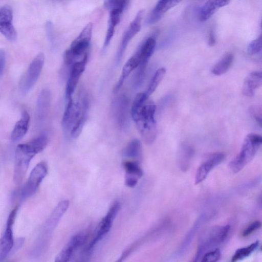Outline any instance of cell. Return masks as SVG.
<instances>
[{
	"label": "cell",
	"mask_w": 262,
	"mask_h": 262,
	"mask_svg": "<svg viewBox=\"0 0 262 262\" xmlns=\"http://www.w3.org/2000/svg\"><path fill=\"white\" fill-rule=\"evenodd\" d=\"M148 99L145 93H138L133 103L131 115L143 140L150 145L154 142L157 135L155 118L156 106Z\"/></svg>",
	"instance_id": "cell-1"
},
{
	"label": "cell",
	"mask_w": 262,
	"mask_h": 262,
	"mask_svg": "<svg viewBox=\"0 0 262 262\" xmlns=\"http://www.w3.org/2000/svg\"><path fill=\"white\" fill-rule=\"evenodd\" d=\"M48 142L47 136L41 135L28 143L17 145L15 152L13 171V180L16 184L22 181L32 159L44 149Z\"/></svg>",
	"instance_id": "cell-2"
},
{
	"label": "cell",
	"mask_w": 262,
	"mask_h": 262,
	"mask_svg": "<svg viewBox=\"0 0 262 262\" xmlns=\"http://www.w3.org/2000/svg\"><path fill=\"white\" fill-rule=\"evenodd\" d=\"M261 143V136L254 133L247 135L244 140L239 152L229 163L230 169L235 173L242 170L253 159Z\"/></svg>",
	"instance_id": "cell-3"
},
{
	"label": "cell",
	"mask_w": 262,
	"mask_h": 262,
	"mask_svg": "<svg viewBox=\"0 0 262 262\" xmlns=\"http://www.w3.org/2000/svg\"><path fill=\"white\" fill-rule=\"evenodd\" d=\"M92 24L88 23L71 43L63 56L64 63L72 65L88 55L92 34Z\"/></svg>",
	"instance_id": "cell-4"
},
{
	"label": "cell",
	"mask_w": 262,
	"mask_h": 262,
	"mask_svg": "<svg viewBox=\"0 0 262 262\" xmlns=\"http://www.w3.org/2000/svg\"><path fill=\"white\" fill-rule=\"evenodd\" d=\"M230 229V226L227 225L215 226L206 230L200 237L195 260L201 256L205 251L213 248L223 243L228 236Z\"/></svg>",
	"instance_id": "cell-5"
},
{
	"label": "cell",
	"mask_w": 262,
	"mask_h": 262,
	"mask_svg": "<svg viewBox=\"0 0 262 262\" xmlns=\"http://www.w3.org/2000/svg\"><path fill=\"white\" fill-rule=\"evenodd\" d=\"M44 62L45 55L42 52L39 53L32 60L19 83L22 93H27L34 85L41 72Z\"/></svg>",
	"instance_id": "cell-6"
},
{
	"label": "cell",
	"mask_w": 262,
	"mask_h": 262,
	"mask_svg": "<svg viewBox=\"0 0 262 262\" xmlns=\"http://www.w3.org/2000/svg\"><path fill=\"white\" fill-rule=\"evenodd\" d=\"M88 109V102L86 98H83L82 104L73 101L72 98L69 100L62 119L64 130L67 132H71L73 127L83 113L87 112Z\"/></svg>",
	"instance_id": "cell-7"
},
{
	"label": "cell",
	"mask_w": 262,
	"mask_h": 262,
	"mask_svg": "<svg viewBox=\"0 0 262 262\" xmlns=\"http://www.w3.org/2000/svg\"><path fill=\"white\" fill-rule=\"evenodd\" d=\"M48 173V165L45 162L38 163L32 169L29 179L21 191V197L27 199L33 195Z\"/></svg>",
	"instance_id": "cell-8"
},
{
	"label": "cell",
	"mask_w": 262,
	"mask_h": 262,
	"mask_svg": "<svg viewBox=\"0 0 262 262\" xmlns=\"http://www.w3.org/2000/svg\"><path fill=\"white\" fill-rule=\"evenodd\" d=\"M69 206V202L68 200H63L59 203L54 209L41 230L40 235L39 237V241L37 242L38 244H40L39 246H40L41 244H46L49 237L61 216L67 211Z\"/></svg>",
	"instance_id": "cell-9"
},
{
	"label": "cell",
	"mask_w": 262,
	"mask_h": 262,
	"mask_svg": "<svg viewBox=\"0 0 262 262\" xmlns=\"http://www.w3.org/2000/svg\"><path fill=\"white\" fill-rule=\"evenodd\" d=\"M120 208V204L118 202H115L112 205L105 216L100 222L95 236L88 248V251L91 250L95 245L110 231L112 226L113 220L119 211Z\"/></svg>",
	"instance_id": "cell-10"
},
{
	"label": "cell",
	"mask_w": 262,
	"mask_h": 262,
	"mask_svg": "<svg viewBox=\"0 0 262 262\" xmlns=\"http://www.w3.org/2000/svg\"><path fill=\"white\" fill-rule=\"evenodd\" d=\"M113 116L120 129H125L129 123V102L126 96L121 94L116 97L112 104Z\"/></svg>",
	"instance_id": "cell-11"
},
{
	"label": "cell",
	"mask_w": 262,
	"mask_h": 262,
	"mask_svg": "<svg viewBox=\"0 0 262 262\" xmlns=\"http://www.w3.org/2000/svg\"><path fill=\"white\" fill-rule=\"evenodd\" d=\"M18 207L10 212L4 233L0 238V261L4 260L12 250L14 246L13 226L16 217Z\"/></svg>",
	"instance_id": "cell-12"
},
{
	"label": "cell",
	"mask_w": 262,
	"mask_h": 262,
	"mask_svg": "<svg viewBox=\"0 0 262 262\" xmlns=\"http://www.w3.org/2000/svg\"><path fill=\"white\" fill-rule=\"evenodd\" d=\"M143 14L144 11L143 10L138 11L135 17L125 31L116 56L117 63H119L121 61L123 54L130 41L140 31Z\"/></svg>",
	"instance_id": "cell-13"
},
{
	"label": "cell",
	"mask_w": 262,
	"mask_h": 262,
	"mask_svg": "<svg viewBox=\"0 0 262 262\" xmlns=\"http://www.w3.org/2000/svg\"><path fill=\"white\" fill-rule=\"evenodd\" d=\"M225 155L221 152L207 155L204 161L198 168L195 175L194 183L198 184L203 181L209 172L225 159Z\"/></svg>",
	"instance_id": "cell-14"
},
{
	"label": "cell",
	"mask_w": 262,
	"mask_h": 262,
	"mask_svg": "<svg viewBox=\"0 0 262 262\" xmlns=\"http://www.w3.org/2000/svg\"><path fill=\"white\" fill-rule=\"evenodd\" d=\"M11 7L5 5L0 8V33L7 39L14 41L17 37L16 31L12 24Z\"/></svg>",
	"instance_id": "cell-15"
},
{
	"label": "cell",
	"mask_w": 262,
	"mask_h": 262,
	"mask_svg": "<svg viewBox=\"0 0 262 262\" xmlns=\"http://www.w3.org/2000/svg\"><path fill=\"white\" fill-rule=\"evenodd\" d=\"M88 56V55H85L82 59L72 65L66 87V97L68 100L72 98L79 78L84 71Z\"/></svg>",
	"instance_id": "cell-16"
},
{
	"label": "cell",
	"mask_w": 262,
	"mask_h": 262,
	"mask_svg": "<svg viewBox=\"0 0 262 262\" xmlns=\"http://www.w3.org/2000/svg\"><path fill=\"white\" fill-rule=\"evenodd\" d=\"M156 45L154 37L150 36L146 38L134 54L139 60L140 63L137 69L141 71H145L147 63L152 55Z\"/></svg>",
	"instance_id": "cell-17"
},
{
	"label": "cell",
	"mask_w": 262,
	"mask_h": 262,
	"mask_svg": "<svg viewBox=\"0 0 262 262\" xmlns=\"http://www.w3.org/2000/svg\"><path fill=\"white\" fill-rule=\"evenodd\" d=\"M86 240V236L82 234L73 236L55 257V261H68L74 251L84 244Z\"/></svg>",
	"instance_id": "cell-18"
},
{
	"label": "cell",
	"mask_w": 262,
	"mask_h": 262,
	"mask_svg": "<svg viewBox=\"0 0 262 262\" xmlns=\"http://www.w3.org/2000/svg\"><path fill=\"white\" fill-rule=\"evenodd\" d=\"M183 0H159L154 7L146 20L147 25H151L159 21L168 10Z\"/></svg>",
	"instance_id": "cell-19"
},
{
	"label": "cell",
	"mask_w": 262,
	"mask_h": 262,
	"mask_svg": "<svg viewBox=\"0 0 262 262\" xmlns=\"http://www.w3.org/2000/svg\"><path fill=\"white\" fill-rule=\"evenodd\" d=\"M231 0H207L201 7L199 18L201 21L209 19L219 9L228 5Z\"/></svg>",
	"instance_id": "cell-20"
},
{
	"label": "cell",
	"mask_w": 262,
	"mask_h": 262,
	"mask_svg": "<svg viewBox=\"0 0 262 262\" xmlns=\"http://www.w3.org/2000/svg\"><path fill=\"white\" fill-rule=\"evenodd\" d=\"M51 93L48 89L42 90L37 98L36 103V117L42 121L47 116L51 105Z\"/></svg>",
	"instance_id": "cell-21"
},
{
	"label": "cell",
	"mask_w": 262,
	"mask_h": 262,
	"mask_svg": "<svg viewBox=\"0 0 262 262\" xmlns=\"http://www.w3.org/2000/svg\"><path fill=\"white\" fill-rule=\"evenodd\" d=\"M261 72L260 71L251 72L244 80L242 89L243 94L248 97L253 96L256 90L261 86Z\"/></svg>",
	"instance_id": "cell-22"
},
{
	"label": "cell",
	"mask_w": 262,
	"mask_h": 262,
	"mask_svg": "<svg viewBox=\"0 0 262 262\" xmlns=\"http://www.w3.org/2000/svg\"><path fill=\"white\" fill-rule=\"evenodd\" d=\"M123 11L114 10L109 12L110 15L108 20L107 29L103 43V50L104 51L109 45L114 34L116 27L120 21Z\"/></svg>",
	"instance_id": "cell-23"
},
{
	"label": "cell",
	"mask_w": 262,
	"mask_h": 262,
	"mask_svg": "<svg viewBox=\"0 0 262 262\" xmlns=\"http://www.w3.org/2000/svg\"><path fill=\"white\" fill-rule=\"evenodd\" d=\"M30 115L26 111H24L20 119L17 121L11 134V140L17 141L21 139L27 133L30 122Z\"/></svg>",
	"instance_id": "cell-24"
},
{
	"label": "cell",
	"mask_w": 262,
	"mask_h": 262,
	"mask_svg": "<svg viewBox=\"0 0 262 262\" xmlns=\"http://www.w3.org/2000/svg\"><path fill=\"white\" fill-rule=\"evenodd\" d=\"M139 63V60L135 55L127 61L123 67L122 74L114 89V93H117L120 90L125 79L137 68Z\"/></svg>",
	"instance_id": "cell-25"
},
{
	"label": "cell",
	"mask_w": 262,
	"mask_h": 262,
	"mask_svg": "<svg viewBox=\"0 0 262 262\" xmlns=\"http://www.w3.org/2000/svg\"><path fill=\"white\" fill-rule=\"evenodd\" d=\"M233 58V55L231 53L225 55L212 68V73L215 75L220 76L227 72L232 64Z\"/></svg>",
	"instance_id": "cell-26"
},
{
	"label": "cell",
	"mask_w": 262,
	"mask_h": 262,
	"mask_svg": "<svg viewBox=\"0 0 262 262\" xmlns=\"http://www.w3.org/2000/svg\"><path fill=\"white\" fill-rule=\"evenodd\" d=\"M194 153L193 149L187 145L181 147L178 155V163L182 171L187 170Z\"/></svg>",
	"instance_id": "cell-27"
},
{
	"label": "cell",
	"mask_w": 262,
	"mask_h": 262,
	"mask_svg": "<svg viewBox=\"0 0 262 262\" xmlns=\"http://www.w3.org/2000/svg\"><path fill=\"white\" fill-rule=\"evenodd\" d=\"M141 149L140 141L137 139H134L124 147L122 151V156L128 158H138L141 156Z\"/></svg>",
	"instance_id": "cell-28"
},
{
	"label": "cell",
	"mask_w": 262,
	"mask_h": 262,
	"mask_svg": "<svg viewBox=\"0 0 262 262\" xmlns=\"http://www.w3.org/2000/svg\"><path fill=\"white\" fill-rule=\"evenodd\" d=\"M122 165L125 171V175L136 178L138 179L141 178L143 172L136 161H124Z\"/></svg>",
	"instance_id": "cell-29"
},
{
	"label": "cell",
	"mask_w": 262,
	"mask_h": 262,
	"mask_svg": "<svg viewBox=\"0 0 262 262\" xmlns=\"http://www.w3.org/2000/svg\"><path fill=\"white\" fill-rule=\"evenodd\" d=\"M166 73V70L164 68L158 69L151 78L146 91L144 92L147 97L152 94L156 90Z\"/></svg>",
	"instance_id": "cell-30"
},
{
	"label": "cell",
	"mask_w": 262,
	"mask_h": 262,
	"mask_svg": "<svg viewBox=\"0 0 262 262\" xmlns=\"http://www.w3.org/2000/svg\"><path fill=\"white\" fill-rule=\"evenodd\" d=\"M259 245V242L256 241L246 247L241 248L236 250L232 257V261H236L249 256L257 249Z\"/></svg>",
	"instance_id": "cell-31"
},
{
	"label": "cell",
	"mask_w": 262,
	"mask_h": 262,
	"mask_svg": "<svg viewBox=\"0 0 262 262\" xmlns=\"http://www.w3.org/2000/svg\"><path fill=\"white\" fill-rule=\"evenodd\" d=\"M129 0H105L104 7L110 12L114 10L124 11Z\"/></svg>",
	"instance_id": "cell-32"
},
{
	"label": "cell",
	"mask_w": 262,
	"mask_h": 262,
	"mask_svg": "<svg viewBox=\"0 0 262 262\" xmlns=\"http://www.w3.org/2000/svg\"><path fill=\"white\" fill-rule=\"evenodd\" d=\"M87 112L83 113L71 130V135L74 138H77L82 132L87 119Z\"/></svg>",
	"instance_id": "cell-33"
},
{
	"label": "cell",
	"mask_w": 262,
	"mask_h": 262,
	"mask_svg": "<svg viewBox=\"0 0 262 262\" xmlns=\"http://www.w3.org/2000/svg\"><path fill=\"white\" fill-rule=\"evenodd\" d=\"M249 112L251 117L261 126L262 122V111L260 105H252L249 107Z\"/></svg>",
	"instance_id": "cell-34"
},
{
	"label": "cell",
	"mask_w": 262,
	"mask_h": 262,
	"mask_svg": "<svg viewBox=\"0 0 262 262\" xmlns=\"http://www.w3.org/2000/svg\"><path fill=\"white\" fill-rule=\"evenodd\" d=\"M261 51V35L252 41L248 46L247 52L250 55L258 54Z\"/></svg>",
	"instance_id": "cell-35"
},
{
	"label": "cell",
	"mask_w": 262,
	"mask_h": 262,
	"mask_svg": "<svg viewBox=\"0 0 262 262\" xmlns=\"http://www.w3.org/2000/svg\"><path fill=\"white\" fill-rule=\"evenodd\" d=\"M221 256V253L220 249L216 248L203 255L201 261L203 262H214L218 261Z\"/></svg>",
	"instance_id": "cell-36"
},
{
	"label": "cell",
	"mask_w": 262,
	"mask_h": 262,
	"mask_svg": "<svg viewBox=\"0 0 262 262\" xmlns=\"http://www.w3.org/2000/svg\"><path fill=\"white\" fill-rule=\"evenodd\" d=\"M261 222L256 221L250 224L243 231L242 235L244 237L248 236L253 232L259 229L261 227Z\"/></svg>",
	"instance_id": "cell-37"
},
{
	"label": "cell",
	"mask_w": 262,
	"mask_h": 262,
	"mask_svg": "<svg viewBox=\"0 0 262 262\" xmlns=\"http://www.w3.org/2000/svg\"><path fill=\"white\" fill-rule=\"evenodd\" d=\"M6 61V54L5 51L0 49V76L3 73Z\"/></svg>",
	"instance_id": "cell-38"
},
{
	"label": "cell",
	"mask_w": 262,
	"mask_h": 262,
	"mask_svg": "<svg viewBox=\"0 0 262 262\" xmlns=\"http://www.w3.org/2000/svg\"><path fill=\"white\" fill-rule=\"evenodd\" d=\"M208 44L210 46H213L215 43V37L213 30L211 29L208 33Z\"/></svg>",
	"instance_id": "cell-39"
},
{
	"label": "cell",
	"mask_w": 262,
	"mask_h": 262,
	"mask_svg": "<svg viewBox=\"0 0 262 262\" xmlns=\"http://www.w3.org/2000/svg\"><path fill=\"white\" fill-rule=\"evenodd\" d=\"M103 1H105V0H103Z\"/></svg>",
	"instance_id": "cell-40"
}]
</instances>
